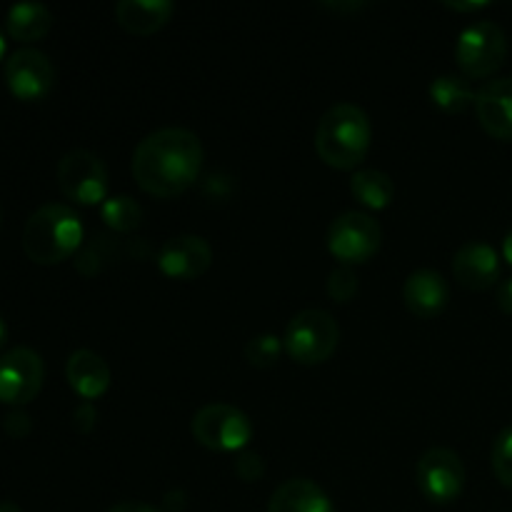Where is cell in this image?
Segmentation results:
<instances>
[{"mask_svg": "<svg viewBox=\"0 0 512 512\" xmlns=\"http://www.w3.org/2000/svg\"><path fill=\"white\" fill-rule=\"evenodd\" d=\"M53 28V13L43 3H15L5 15V30L13 40L33 43L45 38Z\"/></svg>", "mask_w": 512, "mask_h": 512, "instance_id": "d6986e66", "label": "cell"}, {"mask_svg": "<svg viewBox=\"0 0 512 512\" xmlns=\"http://www.w3.org/2000/svg\"><path fill=\"white\" fill-rule=\"evenodd\" d=\"M193 438L203 448L218 453H240L253 438V423L240 408L228 403H208L193 415Z\"/></svg>", "mask_w": 512, "mask_h": 512, "instance_id": "5b68a950", "label": "cell"}, {"mask_svg": "<svg viewBox=\"0 0 512 512\" xmlns=\"http://www.w3.org/2000/svg\"><path fill=\"white\" fill-rule=\"evenodd\" d=\"M508 55L505 30L493 20H475L455 43V58L465 78H488L498 73Z\"/></svg>", "mask_w": 512, "mask_h": 512, "instance_id": "8992f818", "label": "cell"}, {"mask_svg": "<svg viewBox=\"0 0 512 512\" xmlns=\"http://www.w3.org/2000/svg\"><path fill=\"white\" fill-rule=\"evenodd\" d=\"M0 512H23V510H20V505L10 503V500H3V503H0Z\"/></svg>", "mask_w": 512, "mask_h": 512, "instance_id": "d590c367", "label": "cell"}, {"mask_svg": "<svg viewBox=\"0 0 512 512\" xmlns=\"http://www.w3.org/2000/svg\"><path fill=\"white\" fill-rule=\"evenodd\" d=\"M83 245V223L70 205L48 203L23 228V250L33 263L58 265Z\"/></svg>", "mask_w": 512, "mask_h": 512, "instance_id": "3957f363", "label": "cell"}, {"mask_svg": "<svg viewBox=\"0 0 512 512\" xmlns=\"http://www.w3.org/2000/svg\"><path fill=\"white\" fill-rule=\"evenodd\" d=\"M170 0H120L115 3V20L135 35H150L163 28L173 15Z\"/></svg>", "mask_w": 512, "mask_h": 512, "instance_id": "ac0fdd59", "label": "cell"}, {"mask_svg": "<svg viewBox=\"0 0 512 512\" xmlns=\"http://www.w3.org/2000/svg\"><path fill=\"white\" fill-rule=\"evenodd\" d=\"M340 325L328 310L308 308L293 315L283 333L285 353L300 365H320L335 353Z\"/></svg>", "mask_w": 512, "mask_h": 512, "instance_id": "277c9868", "label": "cell"}, {"mask_svg": "<svg viewBox=\"0 0 512 512\" xmlns=\"http://www.w3.org/2000/svg\"><path fill=\"white\" fill-rule=\"evenodd\" d=\"M98 423V410H95L93 400H83V403L75 405L73 410V425L78 433H90Z\"/></svg>", "mask_w": 512, "mask_h": 512, "instance_id": "f1b7e54d", "label": "cell"}, {"mask_svg": "<svg viewBox=\"0 0 512 512\" xmlns=\"http://www.w3.org/2000/svg\"><path fill=\"white\" fill-rule=\"evenodd\" d=\"M203 143L188 128L153 130L133 150V178L155 198H175L198 180Z\"/></svg>", "mask_w": 512, "mask_h": 512, "instance_id": "6da1fadb", "label": "cell"}, {"mask_svg": "<svg viewBox=\"0 0 512 512\" xmlns=\"http://www.w3.org/2000/svg\"><path fill=\"white\" fill-rule=\"evenodd\" d=\"M360 290L358 273L353 270V265H335L328 275V295L335 303H350L355 298V293Z\"/></svg>", "mask_w": 512, "mask_h": 512, "instance_id": "d4e9b609", "label": "cell"}, {"mask_svg": "<svg viewBox=\"0 0 512 512\" xmlns=\"http://www.w3.org/2000/svg\"><path fill=\"white\" fill-rule=\"evenodd\" d=\"M108 512H163V510L153 508V505H148V503H135V500H128V503L113 505Z\"/></svg>", "mask_w": 512, "mask_h": 512, "instance_id": "836d02e7", "label": "cell"}, {"mask_svg": "<svg viewBox=\"0 0 512 512\" xmlns=\"http://www.w3.org/2000/svg\"><path fill=\"white\" fill-rule=\"evenodd\" d=\"M268 512H335V508L318 483L308 478H290L270 495Z\"/></svg>", "mask_w": 512, "mask_h": 512, "instance_id": "e0dca14e", "label": "cell"}, {"mask_svg": "<svg viewBox=\"0 0 512 512\" xmlns=\"http://www.w3.org/2000/svg\"><path fill=\"white\" fill-rule=\"evenodd\" d=\"M405 308L418 318H435L445 310L450 300V285L438 270L420 268L405 278L403 285Z\"/></svg>", "mask_w": 512, "mask_h": 512, "instance_id": "9a60e30c", "label": "cell"}, {"mask_svg": "<svg viewBox=\"0 0 512 512\" xmlns=\"http://www.w3.org/2000/svg\"><path fill=\"white\" fill-rule=\"evenodd\" d=\"M415 483L430 503L448 505L460 498L465 488V465L450 448H430L415 465Z\"/></svg>", "mask_w": 512, "mask_h": 512, "instance_id": "9c48e42d", "label": "cell"}, {"mask_svg": "<svg viewBox=\"0 0 512 512\" xmlns=\"http://www.w3.org/2000/svg\"><path fill=\"white\" fill-rule=\"evenodd\" d=\"M65 378L83 400H95L110 388V365L93 350H75L65 363Z\"/></svg>", "mask_w": 512, "mask_h": 512, "instance_id": "2e32d148", "label": "cell"}, {"mask_svg": "<svg viewBox=\"0 0 512 512\" xmlns=\"http://www.w3.org/2000/svg\"><path fill=\"white\" fill-rule=\"evenodd\" d=\"M490 460H493V473L500 485L512 490V425L498 433L490 450Z\"/></svg>", "mask_w": 512, "mask_h": 512, "instance_id": "484cf974", "label": "cell"}, {"mask_svg": "<svg viewBox=\"0 0 512 512\" xmlns=\"http://www.w3.org/2000/svg\"><path fill=\"white\" fill-rule=\"evenodd\" d=\"M235 473L245 483H255L265 475V460L263 455L250 453V450H240L238 458H235Z\"/></svg>", "mask_w": 512, "mask_h": 512, "instance_id": "4316f807", "label": "cell"}, {"mask_svg": "<svg viewBox=\"0 0 512 512\" xmlns=\"http://www.w3.org/2000/svg\"><path fill=\"white\" fill-rule=\"evenodd\" d=\"M5 343H8V325H5V320L0 318V348H3Z\"/></svg>", "mask_w": 512, "mask_h": 512, "instance_id": "8d00e7d4", "label": "cell"}, {"mask_svg": "<svg viewBox=\"0 0 512 512\" xmlns=\"http://www.w3.org/2000/svg\"><path fill=\"white\" fill-rule=\"evenodd\" d=\"M445 5L453 10H460V13H473V10L488 8V0H445Z\"/></svg>", "mask_w": 512, "mask_h": 512, "instance_id": "1f68e13d", "label": "cell"}, {"mask_svg": "<svg viewBox=\"0 0 512 512\" xmlns=\"http://www.w3.org/2000/svg\"><path fill=\"white\" fill-rule=\"evenodd\" d=\"M3 430L13 440H23V438H28L30 430H33V420H30V415L25 413V410L15 408L3 418Z\"/></svg>", "mask_w": 512, "mask_h": 512, "instance_id": "83f0119b", "label": "cell"}, {"mask_svg": "<svg viewBox=\"0 0 512 512\" xmlns=\"http://www.w3.org/2000/svg\"><path fill=\"white\" fill-rule=\"evenodd\" d=\"M185 505H188V495H185V490H168V493L163 495L160 510H163V512H183Z\"/></svg>", "mask_w": 512, "mask_h": 512, "instance_id": "f546056e", "label": "cell"}, {"mask_svg": "<svg viewBox=\"0 0 512 512\" xmlns=\"http://www.w3.org/2000/svg\"><path fill=\"white\" fill-rule=\"evenodd\" d=\"M475 93L470 78L458 73H443L430 83V100L445 113H465L470 105H475Z\"/></svg>", "mask_w": 512, "mask_h": 512, "instance_id": "ffe728a7", "label": "cell"}, {"mask_svg": "<svg viewBox=\"0 0 512 512\" xmlns=\"http://www.w3.org/2000/svg\"><path fill=\"white\" fill-rule=\"evenodd\" d=\"M500 255L483 240H470L453 258V275L468 290H488L500 280Z\"/></svg>", "mask_w": 512, "mask_h": 512, "instance_id": "4fadbf2b", "label": "cell"}, {"mask_svg": "<svg viewBox=\"0 0 512 512\" xmlns=\"http://www.w3.org/2000/svg\"><path fill=\"white\" fill-rule=\"evenodd\" d=\"M45 380V365L35 350L13 348L0 355V403L28 405L38 398Z\"/></svg>", "mask_w": 512, "mask_h": 512, "instance_id": "30bf717a", "label": "cell"}, {"mask_svg": "<svg viewBox=\"0 0 512 512\" xmlns=\"http://www.w3.org/2000/svg\"><path fill=\"white\" fill-rule=\"evenodd\" d=\"M475 113L485 133L498 140H512V78H493L478 90Z\"/></svg>", "mask_w": 512, "mask_h": 512, "instance_id": "5bb4252c", "label": "cell"}, {"mask_svg": "<svg viewBox=\"0 0 512 512\" xmlns=\"http://www.w3.org/2000/svg\"><path fill=\"white\" fill-rule=\"evenodd\" d=\"M108 183V168L93 150L75 148L58 163V185L73 203L103 205L108 198Z\"/></svg>", "mask_w": 512, "mask_h": 512, "instance_id": "52a82bcc", "label": "cell"}, {"mask_svg": "<svg viewBox=\"0 0 512 512\" xmlns=\"http://www.w3.org/2000/svg\"><path fill=\"white\" fill-rule=\"evenodd\" d=\"M120 243L108 233H95L90 240H83L80 250L75 253V270L85 278L103 273L105 268L118 263Z\"/></svg>", "mask_w": 512, "mask_h": 512, "instance_id": "7402d4cb", "label": "cell"}, {"mask_svg": "<svg viewBox=\"0 0 512 512\" xmlns=\"http://www.w3.org/2000/svg\"><path fill=\"white\" fill-rule=\"evenodd\" d=\"M383 228L378 220L360 210L338 215L328 228V250L345 265L365 263L380 250Z\"/></svg>", "mask_w": 512, "mask_h": 512, "instance_id": "ba28073f", "label": "cell"}, {"mask_svg": "<svg viewBox=\"0 0 512 512\" xmlns=\"http://www.w3.org/2000/svg\"><path fill=\"white\" fill-rule=\"evenodd\" d=\"M283 350H285L283 338H278V335L273 333H260L245 343L243 353H245V360H248L253 368H273V365L278 363Z\"/></svg>", "mask_w": 512, "mask_h": 512, "instance_id": "cb8c5ba5", "label": "cell"}, {"mask_svg": "<svg viewBox=\"0 0 512 512\" xmlns=\"http://www.w3.org/2000/svg\"><path fill=\"white\" fill-rule=\"evenodd\" d=\"M373 140L370 118L360 105L335 103L318 120L315 150L320 158L338 170H353L365 160Z\"/></svg>", "mask_w": 512, "mask_h": 512, "instance_id": "7a4b0ae2", "label": "cell"}, {"mask_svg": "<svg viewBox=\"0 0 512 512\" xmlns=\"http://www.w3.org/2000/svg\"><path fill=\"white\" fill-rule=\"evenodd\" d=\"M503 258L512 265V228H510V233L505 235V240H503Z\"/></svg>", "mask_w": 512, "mask_h": 512, "instance_id": "e575fe53", "label": "cell"}, {"mask_svg": "<svg viewBox=\"0 0 512 512\" xmlns=\"http://www.w3.org/2000/svg\"><path fill=\"white\" fill-rule=\"evenodd\" d=\"M495 300H498V308L503 310L505 315H512V275H510V278L500 280L498 295H495Z\"/></svg>", "mask_w": 512, "mask_h": 512, "instance_id": "4dcf8cb0", "label": "cell"}, {"mask_svg": "<svg viewBox=\"0 0 512 512\" xmlns=\"http://www.w3.org/2000/svg\"><path fill=\"white\" fill-rule=\"evenodd\" d=\"M213 263V248L203 235H175L158 250V268L175 280H195Z\"/></svg>", "mask_w": 512, "mask_h": 512, "instance_id": "7c38bea8", "label": "cell"}, {"mask_svg": "<svg viewBox=\"0 0 512 512\" xmlns=\"http://www.w3.org/2000/svg\"><path fill=\"white\" fill-rule=\"evenodd\" d=\"M55 80L53 60L38 48H20L5 60V85L18 100H40Z\"/></svg>", "mask_w": 512, "mask_h": 512, "instance_id": "8fae6325", "label": "cell"}, {"mask_svg": "<svg viewBox=\"0 0 512 512\" xmlns=\"http://www.w3.org/2000/svg\"><path fill=\"white\" fill-rule=\"evenodd\" d=\"M350 193L360 200L363 205L373 210H383L393 203L395 198V183L388 173L378 168H363L355 170L350 178Z\"/></svg>", "mask_w": 512, "mask_h": 512, "instance_id": "44dd1931", "label": "cell"}, {"mask_svg": "<svg viewBox=\"0 0 512 512\" xmlns=\"http://www.w3.org/2000/svg\"><path fill=\"white\" fill-rule=\"evenodd\" d=\"M100 218L115 233H130L140 225L143 220V208L138 205V200L133 195H110L105 198V203L100 205Z\"/></svg>", "mask_w": 512, "mask_h": 512, "instance_id": "603a6c76", "label": "cell"}, {"mask_svg": "<svg viewBox=\"0 0 512 512\" xmlns=\"http://www.w3.org/2000/svg\"><path fill=\"white\" fill-rule=\"evenodd\" d=\"M323 5H325V8H330V10H343V13L368 8V3H365V0H325Z\"/></svg>", "mask_w": 512, "mask_h": 512, "instance_id": "d6a6232c", "label": "cell"}, {"mask_svg": "<svg viewBox=\"0 0 512 512\" xmlns=\"http://www.w3.org/2000/svg\"><path fill=\"white\" fill-rule=\"evenodd\" d=\"M3 55H5V35L0 33V60H3Z\"/></svg>", "mask_w": 512, "mask_h": 512, "instance_id": "74e56055", "label": "cell"}]
</instances>
